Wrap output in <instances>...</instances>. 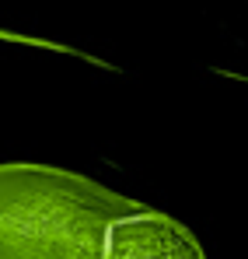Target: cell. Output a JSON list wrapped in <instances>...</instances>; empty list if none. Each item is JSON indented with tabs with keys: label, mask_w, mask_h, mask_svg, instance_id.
<instances>
[{
	"label": "cell",
	"mask_w": 248,
	"mask_h": 259,
	"mask_svg": "<svg viewBox=\"0 0 248 259\" xmlns=\"http://www.w3.org/2000/svg\"><path fill=\"white\" fill-rule=\"evenodd\" d=\"M60 168H0V259H154L161 221Z\"/></svg>",
	"instance_id": "obj_1"
}]
</instances>
